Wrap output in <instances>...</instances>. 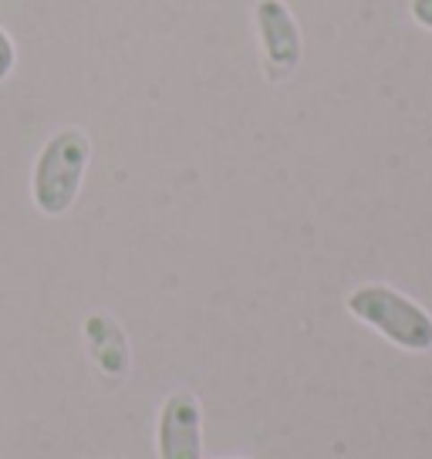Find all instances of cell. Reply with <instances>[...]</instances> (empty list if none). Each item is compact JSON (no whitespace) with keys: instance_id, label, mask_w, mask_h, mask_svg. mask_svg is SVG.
<instances>
[{"instance_id":"1","label":"cell","mask_w":432,"mask_h":459,"mask_svg":"<svg viewBox=\"0 0 432 459\" xmlns=\"http://www.w3.org/2000/svg\"><path fill=\"white\" fill-rule=\"evenodd\" d=\"M91 166V139L74 126L58 129L34 159L30 200L44 216H65L78 203L85 172Z\"/></svg>"},{"instance_id":"7","label":"cell","mask_w":432,"mask_h":459,"mask_svg":"<svg viewBox=\"0 0 432 459\" xmlns=\"http://www.w3.org/2000/svg\"><path fill=\"white\" fill-rule=\"evenodd\" d=\"M409 14H412V21H416L419 28L432 30V0H412L409 4Z\"/></svg>"},{"instance_id":"4","label":"cell","mask_w":432,"mask_h":459,"mask_svg":"<svg viewBox=\"0 0 432 459\" xmlns=\"http://www.w3.org/2000/svg\"><path fill=\"white\" fill-rule=\"evenodd\" d=\"M159 459H203V405L193 392L166 395L156 419Z\"/></svg>"},{"instance_id":"5","label":"cell","mask_w":432,"mask_h":459,"mask_svg":"<svg viewBox=\"0 0 432 459\" xmlns=\"http://www.w3.org/2000/svg\"><path fill=\"white\" fill-rule=\"evenodd\" d=\"M85 344L88 355L95 361V368L108 378H122L129 372V338L112 315L95 311L85 317Z\"/></svg>"},{"instance_id":"2","label":"cell","mask_w":432,"mask_h":459,"mask_svg":"<svg viewBox=\"0 0 432 459\" xmlns=\"http://www.w3.org/2000/svg\"><path fill=\"white\" fill-rule=\"evenodd\" d=\"M345 304L355 321L382 334L395 348L412 355L432 351V315L402 290L389 284H361L348 294Z\"/></svg>"},{"instance_id":"6","label":"cell","mask_w":432,"mask_h":459,"mask_svg":"<svg viewBox=\"0 0 432 459\" xmlns=\"http://www.w3.org/2000/svg\"><path fill=\"white\" fill-rule=\"evenodd\" d=\"M14 65H17L14 38H11L7 30L0 28V82H4V78H11V72H14Z\"/></svg>"},{"instance_id":"3","label":"cell","mask_w":432,"mask_h":459,"mask_svg":"<svg viewBox=\"0 0 432 459\" xmlns=\"http://www.w3.org/2000/svg\"><path fill=\"white\" fill-rule=\"evenodd\" d=\"M254 24H257L260 55H264V72L271 82H284L298 72L304 57V38L298 17L290 14L284 0H257L254 7Z\"/></svg>"}]
</instances>
